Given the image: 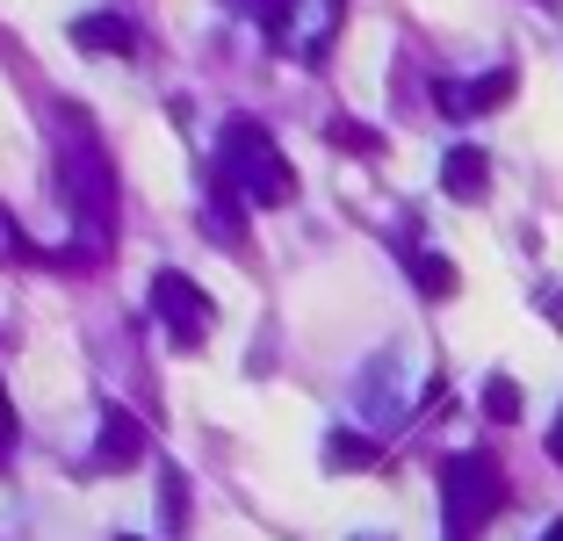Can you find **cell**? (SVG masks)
Masks as SVG:
<instances>
[{
    "label": "cell",
    "instance_id": "23",
    "mask_svg": "<svg viewBox=\"0 0 563 541\" xmlns=\"http://www.w3.org/2000/svg\"><path fill=\"white\" fill-rule=\"evenodd\" d=\"M448 541H455V534H448Z\"/></svg>",
    "mask_w": 563,
    "mask_h": 541
},
{
    "label": "cell",
    "instance_id": "1",
    "mask_svg": "<svg viewBox=\"0 0 563 541\" xmlns=\"http://www.w3.org/2000/svg\"><path fill=\"white\" fill-rule=\"evenodd\" d=\"M217 180L239 188L246 202H261V210H282V202L297 196L289 159L275 152L267 123H253V115H232V123H224V137H217Z\"/></svg>",
    "mask_w": 563,
    "mask_h": 541
},
{
    "label": "cell",
    "instance_id": "20",
    "mask_svg": "<svg viewBox=\"0 0 563 541\" xmlns=\"http://www.w3.org/2000/svg\"><path fill=\"white\" fill-rule=\"evenodd\" d=\"M549 462L563 470V411H556V427H549Z\"/></svg>",
    "mask_w": 563,
    "mask_h": 541
},
{
    "label": "cell",
    "instance_id": "5",
    "mask_svg": "<svg viewBox=\"0 0 563 541\" xmlns=\"http://www.w3.org/2000/svg\"><path fill=\"white\" fill-rule=\"evenodd\" d=\"M152 311H159L166 332H174V346H202L210 340V296H202L181 267H159V275H152Z\"/></svg>",
    "mask_w": 563,
    "mask_h": 541
},
{
    "label": "cell",
    "instance_id": "16",
    "mask_svg": "<svg viewBox=\"0 0 563 541\" xmlns=\"http://www.w3.org/2000/svg\"><path fill=\"white\" fill-rule=\"evenodd\" d=\"M0 253H15V261H30V239L15 231V217H8V210H0Z\"/></svg>",
    "mask_w": 563,
    "mask_h": 541
},
{
    "label": "cell",
    "instance_id": "7",
    "mask_svg": "<svg viewBox=\"0 0 563 541\" xmlns=\"http://www.w3.org/2000/svg\"><path fill=\"white\" fill-rule=\"evenodd\" d=\"M95 462L101 470H131V462H145V427H137L123 405L101 411V433H95Z\"/></svg>",
    "mask_w": 563,
    "mask_h": 541
},
{
    "label": "cell",
    "instance_id": "15",
    "mask_svg": "<svg viewBox=\"0 0 563 541\" xmlns=\"http://www.w3.org/2000/svg\"><path fill=\"white\" fill-rule=\"evenodd\" d=\"M159 520H166V534H181V527H188V476L181 470L159 476Z\"/></svg>",
    "mask_w": 563,
    "mask_h": 541
},
{
    "label": "cell",
    "instance_id": "9",
    "mask_svg": "<svg viewBox=\"0 0 563 541\" xmlns=\"http://www.w3.org/2000/svg\"><path fill=\"white\" fill-rule=\"evenodd\" d=\"M73 44H80V51H109V58H131L137 30L123 15H80V22H73Z\"/></svg>",
    "mask_w": 563,
    "mask_h": 541
},
{
    "label": "cell",
    "instance_id": "2",
    "mask_svg": "<svg viewBox=\"0 0 563 541\" xmlns=\"http://www.w3.org/2000/svg\"><path fill=\"white\" fill-rule=\"evenodd\" d=\"M506 498H514V484H506V470L484 448L441 462V512H448V534L455 541H477V527H492L506 512Z\"/></svg>",
    "mask_w": 563,
    "mask_h": 541
},
{
    "label": "cell",
    "instance_id": "22",
    "mask_svg": "<svg viewBox=\"0 0 563 541\" xmlns=\"http://www.w3.org/2000/svg\"><path fill=\"white\" fill-rule=\"evenodd\" d=\"M123 541H137V534H123Z\"/></svg>",
    "mask_w": 563,
    "mask_h": 541
},
{
    "label": "cell",
    "instance_id": "11",
    "mask_svg": "<svg viewBox=\"0 0 563 541\" xmlns=\"http://www.w3.org/2000/svg\"><path fill=\"white\" fill-rule=\"evenodd\" d=\"M383 448L368 441V433H354V427H332L325 433V470H368Z\"/></svg>",
    "mask_w": 563,
    "mask_h": 541
},
{
    "label": "cell",
    "instance_id": "21",
    "mask_svg": "<svg viewBox=\"0 0 563 541\" xmlns=\"http://www.w3.org/2000/svg\"><path fill=\"white\" fill-rule=\"evenodd\" d=\"M542 541H563V520H556V527H549V534H542Z\"/></svg>",
    "mask_w": 563,
    "mask_h": 541
},
{
    "label": "cell",
    "instance_id": "18",
    "mask_svg": "<svg viewBox=\"0 0 563 541\" xmlns=\"http://www.w3.org/2000/svg\"><path fill=\"white\" fill-rule=\"evenodd\" d=\"M15 441V405H8V390H0V448Z\"/></svg>",
    "mask_w": 563,
    "mask_h": 541
},
{
    "label": "cell",
    "instance_id": "10",
    "mask_svg": "<svg viewBox=\"0 0 563 541\" xmlns=\"http://www.w3.org/2000/svg\"><path fill=\"white\" fill-rule=\"evenodd\" d=\"M239 188H224V180H217L210 188V210H202V231H210V239H224V246H239L246 253V210H239Z\"/></svg>",
    "mask_w": 563,
    "mask_h": 541
},
{
    "label": "cell",
    "instance_id": "12",
    "mask_svg": "<svg viewBox=\"0 0 563 541\" xmlns=\"http://www.w3.org/2000/svg\"><path fill=\"white\" fill-rule=\"evenodd\" d=\"M405 267H412V281H419V296H427V303L455 296V261H441V253H405Z\"/></svg>",
    "mask_w": 563,
    "mask_h": 541
},
{
    "label": "cell",
    "instance_id": "8",
    "mask_svg": "<svg viewBox=\"0 0 563 541\" xmlns=\"http://www.w3.org/2000/svg\"><path fill=\"white\" fill-rule=\"evenodd\" d=\"M441 188L455 202H484L492 196V159H484V145H455L441 159Z\"/></svg>",
    "mask_w": 563,
    "mask_h": 541
},
{
    "label": "cell",
    "instance_id": "4",
    "mask_svg": "<svg viewBox=\"0 0 563 541\" xmlns=\"http://www.w3.org/2000/svg\"><path fill=\"white\" fill-rule=\"evenodd\" d=\"M340 22H347V0H275L267 36H275V51H289V58L318 66V58H325V44L340 36Z\"/></svg>",
    "mask_w": 563,
    "mask_h": 541
},
{
    "label": "cell",
    "instance_id": "19",
    "mask_svg": "<svg viewBox=\"0 0 563 541\" xmlns=\"http://www.w3.org/2000/svg\"><path fill=\"white\" fill-rule=\"evenodd\" d=\"M542 311H549V325L563 332V289H549V296H542Z\"/></svg>",
    "mask_w": 563,
    "mask_h": 541
},
{
    "label": "cell",
    "instance_id": "14",
    "mask_svg": "<svg viewBox=\"0 0 563 541\" xmlns=\"http://www.w3.org/2000/svg\"><path fill=\"white\" fill-rule=\"evenodd\" d=\"M325 137H332V145H347L354 159H376V152H383V137L368 131V123H354V115H332V123H325Z\"/></svg>",
    "mask_w": 563,
    "mask_h": 541
},
{
    "label": "cell",
    "instance_id": "17",
    "mask_svg": "<svg viewBox=\"0 0 563 541\" xmlns=\"http://www.w3.org/2000/svg\"><path fill=\"white\" fill-rule=\"evenodd\" d=\"M224 8H239V15H253V22H267V15H275V0H224Z\"/></svg>",
    "mask_w": 563,
    "mask_h": 541
},
{
    "label": "cell",
    "instance_id": "6",
    "mask_svg": "<svg viewBox=\"0 0 563 541\" xmlns=\"http://www.w3.org/2000/svg\"><path fill=\"white\" fill-rule=\"evenodd\" d=\"M514 87H520V73L498 66V73H484V80H470V87H433V101H441L448 115H492V109H506Z\"/></svg>",
    "mask_w": 563,
    "mask_h": 541
},
{
    "label": "cell",
    "instance_id": "3",
    "mask_svg": "<svg viewBox=\"0 0 563 541\" xmlns=\"http://www.w3.org/2000/svg\"><path fill=\"white\" fill-rule=\"evenodd\" d=\"M58 180H66L73 217H80V253H73V267H87L109 246V231H117V180H109V159H101L87 137L58 152Z\"/></svg>",
    "mask_w": 563,
    "mask_h": 541
},
{
    "label": "cell",
    "instance_id": "13",
    "mask_svg": "<svg viewBox=\"0 0 563 541\" xmlns=\"http://www.w3.org/2000/svg\"><path fill=\"white\" fill-rule=\"evenodd\" d=\"M484 419H492V427H514V419H520V383L514 376L484 383Z\"/></svg>",
    "mask_w": 563,
    "mask_h": 541
}]
</instances>
